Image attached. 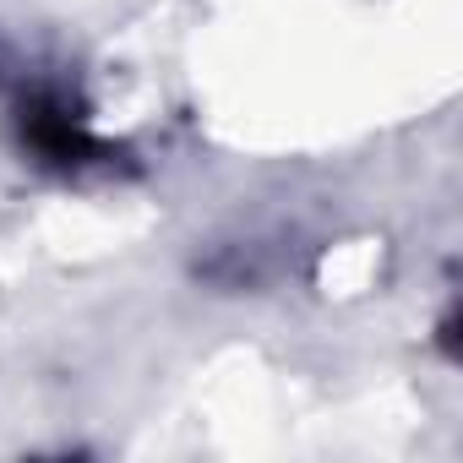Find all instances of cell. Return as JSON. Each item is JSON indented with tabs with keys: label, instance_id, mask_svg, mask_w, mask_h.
Returning a JSON list of instances; mask_svg holds the SVG:
<instances>
[{
	"label": "cell",
	"instance_id": "cell-1",
	"mask_svg": "<svg viewBox=\"0 0 463 463\" xmlns=\"http://www.w3.org/2000/svg\"><path fill=\"white\" fill-rule=\"evenodd\" d=\"M17 142H23V153H33V164H44L55 175H88V169H109L120 158V147L93 137L88 115L61 88H39L17 104Z\"/></svg>",
	"mask_w": 463,
	"mask_h": 463
}]
</instances>
